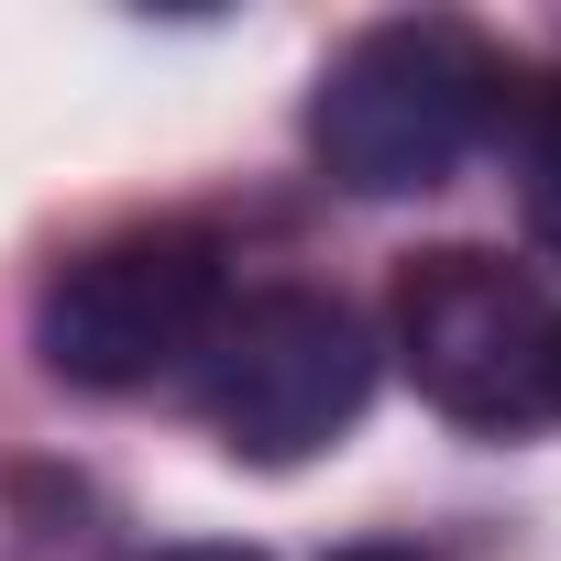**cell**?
<instances>
[{
  "mask_svg": "<svg viewBox=\"0 0 561 561\" xmlns=\"http://www.w3.org/2000/svg\"><path fill=\"white\" fill-rule=\"evenodd\" d=\"M495 100H506V67H495V45L473 23H440V12L375 23V34H353L320 67L309 154L353 198H419L484 144Z\"/></svg>",
  "mask_w": 561,
  "mask_h": 561,
  "instance_id": "1",
  "label": "cell"
},
{
  "mask_svg": "<svg viewBox=\"0 0 561 561\" xmlns=\"http://www.w3.org/2000/svg\"><path fill=\"white\" fill-rule=\"evenodd\" d=\"M231 309V264H220V231L198 220H144V231H111L89 253H67L34 298V353L89 386V397H122V386H154L176 364L209 353Z\"/></svg>",
  "mask_w": 561,
  "mask_h": 561,
  "instance_id": "2",
  "label": "cell"
},
{
  "mask_svg": "<svg viewBox=\"0 0 561 561\" xmlns=\"http://www.w3.org/2000/svg\"><path fill=\"white\" fill-rule=\"evenodd\" d=\"M375 397V331L331 287H264L231 298L198 353V408L242 462H309Z\"/></svg>",
  "mask_w": 561,
  "mask_h": 561,
  "instance_id": "3",
  "label": "cell"
},
{
  "mask_svg": "<svg viewBox=\"0 0 561 561\" xmlns=\"http://www.w3.org/2000/svg\"><path fill=\"white\" fill-rule=\"evenodd\" d=\"M550 331L561 309L484 242H440L397 264V364L408 386L462 430H528L550 419Z\"/></svg>",
  "mask_w": 561,
  "mask_h": 561,
  "instance_id": "4",
  "label": "cell"
},
{
  "mask_svg": "<svg viewBox=\"0 0 561 561\" xmlns=\"http://www.w3.org/2000/svg\"><path fill=\"white\" fill-rule=\"evenodd\" d=\"M517 198H528V231L561 253V67L528 89V133H517Z\"/></svg>",
  "mask_w": 561,
  "mask_h": 561,
  "instance_id": "5",
  "label": "cell"
},
{
  "mask_svg": "<svg viewBox=\"0 0 561 561\" xmlns=\"http://www.w3.org/2000/svg\"><path fill=\"white\" fill-rule=\"evenodd\" d=\"M154 561H264V550H242V539H187V550H154Z\"/></svg>",
  "mask_w": 561,
  "mask_h": 561,
  "instance_id": "6",
  "label": "cell"
},
{
  "mask_svg": "<svg viewBox=\"0 0 561 561\" xmlns=\"http://www.w3.org/2000/svg\"><path fill=\"white\" fill-rule=\"evenodd\" d=\"M331 561H419V550H397V539H364V550H331Z\"/></svg>",
  "mask_w": 561,
  "mask_h": 561,
  "instance_id": "7",
  "label": "cell"
},
{
  "mask_svg": "<svg viewBox=\"0 0 561 561\" xmlns=\"http://www.w3.org/2000/svg\"><path fill=\"white\" fill-rule=\"evenodd\" d=\"M550 408H561V331H550Z\"/></svg>",
  "mask_w": 561,
  "mask_h": 561,
  "instance_id": "8",
  "label": "cell"
}]
</instances>
